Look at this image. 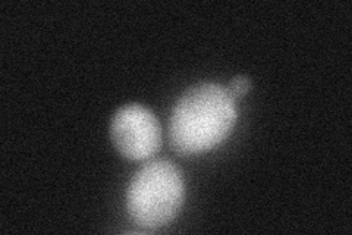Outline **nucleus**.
I'll list each match as a JSON object with an SVG mask.
<instances>
[{"label":"nucleus","mask_w":352,"mask_h":235,"mask_svg":"<svg viewBox=\"0 0 352 235\" xmlns=\"http://www.w3.org/2000/svg\"><path fill=\"white\" fill-rule=\"evenodd\" d=\"M236 122V106L228 88L213 83L190 88L173 108L169 125L172 147L181 154L210 150Z\"/></svg>","instance_id":"f257e3e1"},{"label":"nucleus","mask_w":352,"mask_h":235,"mask_svg":"<svg viewBox=\"0 0 352 235\" xmlns=\"http://www.w3.org/2000/svg\"><path fill=\"white\" fill-rule=\"evenodd\" d=\"M184 180L170 161L148 162L134 175L128 188L129 216L144 228H160L169 223L182 206Z\"/></svg>","instance_id":"f03ea898"},{"label":"nucleus","mask_w":352,"mask_h":235,"mask_svg":"<svg viewBox=\"0 0 352 235\" xmlns=\"http://www.w3.org/2000/svg\"><path fill=\"white\" fill-rule=\"evenodd\" d=\"M110 137L120 154L141 161L159 150L162 130L157 118L147 108L128 105L115 114L110 124Z\"/></svg>","instance_id":"7ed1b4c3"},{"label":"nucleus","mask_w":352,"mask_h":235,"mask_svg":"<svg viewBox=\"0 0 352 235\" xmlns=\"http://www.w3.org/2000/svg\"><path fill=\"white\" fill-rule=\"evenodd\" d=\"M251 87V80L245 75H238L232 81H230V87L228 92L232 96H244Z\"/></svg>","instance_id":"20e7f679"}]
</instances>
